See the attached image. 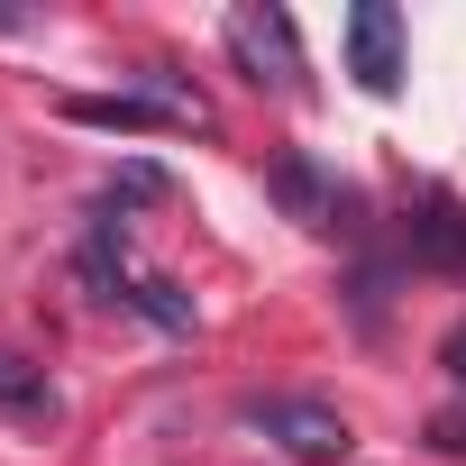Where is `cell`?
Instances as JSON below:
<instances>
[{"label":"cell","mask_w":466,"mask_h":466,"mask_svg":"<svg viewBox=\"0 0 466 466\" xmlns=\"http://www.w3.org/2000/svg\"><path fill=\"white\" fill-rule=\"evenodd\" d=\"M348 74H357V92H402V10L393 0H357L348 10Z\"/></svg>","instance_id":"obj_3"},{"label":"cell","mask_w":466,"mask_h":466,"mask_svg":"<svg viewBox=\"0 0 466 466\" xmlns=\"http://www.w3.org/2000/svg\"><path fill=\"white\" fill-rule=\"evenodd\" d=\"M228 56L248 65V83H275V92L302 83V37L284 10H228Z\"/></svg>","instance_id":"obj_2"},{"label":"cell","mask_w":466,"mask_h":466,"mask_svg":"<svg viewBox=\"0 0 466 466\" xmlns=\"http://www.w3.org/2000/svg\"><path fill=\"white\" fill-rule=\"evenodd\" d=\"M420 439H430V448H439V457H466V411H439V420H430V430H420Z\"/></svg>","instance_id":"obj_10"},{"label":"cell","mask_w":466,"mask_h":466,"mask_svg":"<svg viewBox=\"0 0 466 466\" xmlns=\"http://www.w3.org/2000/svg\"><path fill=\"white\" fill-rule=\"evenodd\" d=\"M266 192H275V201H284L302 228H339V183H329V174H320L302 147H284V156L266 165Z\"/></svg>","instance_id":"obj_4"},{"label":"cell","mask_w":466,"mask_h":466,"mask_svg":"<svg viewBox=\"0 0 466 466\" xmlns=\"http://www.w3.org/2000/svg\"><path fill=\"white\" fill-rule=\"evenodd\" d=\"M65 119H83V128H183L192 110H174L165 92H110V101H65Z\"/></svg>","instance_id":"obj_5"},{"label":"cell","mask_w":466,"mask_h":466,"mask_svg":"<svg viewBox=\"0 0 466 466\" xmlns=\"http://www.w3.org/2000/svg\"><path fill=\"white\" fill-rule=\"evenodd\" d=\"M165 192H174V174H165L156 156H128V165L110 174V210H119V201H165Z\"/></svg>","instance_id":"obj_9"},{"label":"cell","mask_w":466,"mask_h":466,"mask_svg":"<svg viewBox=\"0 0 466 466\" xmlns=\"http://www.w3.org/2000/svg\"><path fill=\"white\" fill-rule=\"evenodd\" d=\"M411 238H420V257H439V266H457V257H466V228H457V210H448V201H430V210L411 219Z\"/></svg>","instance_id":"obj_8"},{"label":"cell","mask_w":466,"mask_h":466,"mask_svg":"<svg viewBox=\"0 0 466 466\" xmlns=\"http://www.w3.org/2000/svg\"><path fill=\"white\" fill-rule=\"evenodd\" d=\"M439 366H448V384H466V320L439 339Z\"/></svg>","instance_id":"obj_11"},{"label":"cell","mask_w":466,"mask_h":466,"mask_svg":"<svg viewBox=\"0 0 466 466\" xmlns=\"http://www.w3.org/2000/svg\"><path fill=\"white\" fill-rule=\"evenodd\" d=\"M248 430L284 439L293 457H348V411L320 393H248Z\"/></svg>","instance_id":"obj_1"},{"label":"cell","mask_w":466,"mask_h":466,"mask_svg":"<svg viewBox=\"0 0 466 466\" xmlns=\"http://www.w3.org/2000/svg\"><path fill=\"white\" fill-rule=\"evenodd\" d=\"M128 311H147L165 339H192V293H183L174 275H147V266H128Z\"/></svg>","instance_id":"obj_6"},{"label":"cell","mask_w":466,"mask_h":466,"mask_svg":"<svg viewBox=\"0 0 466 466\" xmlns=\"http://www.w3.org/2000/svg\"><path fill=\"white\" fill-rule=\"evenodd\" d=\"M0 411H10V420H56V384L19 348H0Z\"/></svg>","instance_id":"obj_7"}]
</instances>
